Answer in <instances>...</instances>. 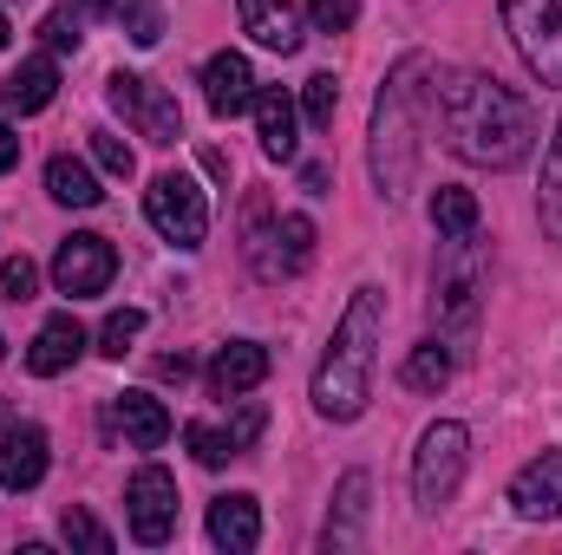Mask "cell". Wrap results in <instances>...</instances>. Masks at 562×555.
I'll return each mask as SVG.
<instances>
[{"label":"cell","instance_id":"obj_1","mask_svg":"<svg viewBox=\"0 0 562 555\" xmlns=\"http://www.w3.org/2000/svg\"><path fill=\"white\" fill-rule=\"evenodd\" d=\"M438 125L464 163L517 170L537 144V105L517 86H504L497 72L458 66V72H438Z\"/></svg>","mask_w":562,"mask_h":555},{"label":"cell","instance_id":"obj_2","mask_svg":"<svg viewBox=\"0 0 562 555\" xmlns=\"http://www.w3.org/2000/svg\"><path fill=\"white\" fill-rule=\"evenodd\" d=\"M380 340H386V287H353L321 366H314V412L347 424L367 412L373 373H380Z\"/></svg>","mask_w":562,"mask_h":555},{"label":"cell","instance_id":"obj_3","mask_svg":"<svg viewBox=\"0 0 562 555\" xmlns=\"http://www.w3.org/2000/svg\"><path fill=\"white\" fill-rule=\"evenodd\" d=\"M419 72H425V59L406 53V59L386 72L380 99H373V144H367V163H373V190H380L386 203H400V196L413 190V177H419V125H413Z\"/></svg>","mask_w":562,"mask_h":555},{"label":"cell","instance_id":"obj_4","mask_svg":"<svg viewBox=\"0 0 562 555\" xmlns=\"http://www.w3.org/2000/svg\"><path fill=\"white\" fill-rule=\"evenodd\" d=\"M464 464H471V431L458 418H438L419 438V451H413V503H419L425 517H438L458 497Z\"/></svg>","mask_w":562,"mask_h":555},{"label":"cell","instance_id":"obj_5","mask_svg":"<svg viewBox=\"0 0 562 555\" xmlns=\"http://www.w3.org/2000/svg\"><path fill=\"white\" fill-rule=\"evenodd\" d=\"M497 13L517 59L537 72V86L562 92V0H497Z\"/></svg>","mask_w":562,"mask_h":555},{"label":"cell","instance_id":"obj_6","mask_svg":"<svg viewBox=\"0 0 562 555\" xmlns=\"http://www.w3.org/2000/svg\"><path fill=\"white\" fill-rule=\"evenodd\" d=\"M144 216H150V229H157L164 242H177V249H203V236H210V203H203L196 177H183V170L150 177Z\"/></svg>","mask_w":562,"mask_h":555},{"label":"cell","instance_id":"obj_7","mask_svg":"<svg viewBox=\"0 0 562 555\" xmlns=\"http://www.w3.org/2000/svg\"><path fill=\"white\" fill-rule=\"evenodd\" d=\"M243 249H249L256 281H294L314 262V223H307V216H262V209H256Z\"/></svg>","mask_w":562,"mask_h":555},{"label":"cell","instance_id":"obj_8","mask_svg":"<svg viewBox=\"0 0 562 555\" xmlns=\"http://www.w3.org/2000/svg\"><path fill=\"white\" fill-rule=\"evenodd\" d=\"M105 99H112V112H119L125 125H138V138H150V144H177L183 138V112H177V99H170L164 86L138 79V72H112V79H105Z\"/></svg>","mask_w":562,"mask_h":555},{"label":"cell","instance_id":"obj_9","mask_svg":"<svg viewBox=\"0 0 562 555\" xmlns=\"http://www.w3.org/2000/svg\"><path fill=\"white\" fill-rule=\"evenodd\" d=\"M125 510H132V536L144 550L170 543V530H177V477L164 464H144L138 477L125 484Z\"/></svg>","mask_w":562,"mask_h":555},{"label":"cell","instance_id":"obj_10","mask_svg":"<svg viewBox=\"0 0 562 555\" xmlns=\"http://www.w3.org/2000/svg\"><path fill=\"white\" fill-rule=\"evenodd\" d=\"M119 275V249L105 242V236H66L59 242V256H53V287L59 294H105Z\"/></svg>","mask_w":562,"mask_h":555},{"label":"cell","instance_id":"obj_11","mask_svg":"<svg viewBox=\"0 0 562 555\" xmlns=\"http://www.w3.org/2000/svg\"><path fill=\"white\" fill-rule=\"evenodd\" d=\"M256 438H262V406H243L229 424H203V418H196V424H183L190 457H196V464H210V471H223L229 457H243Z\"/></svg>","mask_w":562,"mask_h":555},{"label":"cell","instance_id":"obj_12","mask_svg":"<svg viewBox=\"0 0 562 555\" xmlns=\"http://www.w3.org/2000/svg\"><path fill=\"white\" fill-rule=\"evenodd\" d=\"M510 503H517L524 523H557L562 517V451L530 457V464L510 477Z\"/></svg>","mask_w":562,"mask_h":555},{"label":"cell","instance_id":"obj_13","mask_svg":"<svg viewBox=\"0 0 562 555\" xmlns=\"http://www.w3.org/2000/svg\"><path fill=\"white\" fill-rule=\"evenodd\" d=\"M53 464V444L40 424H7L0 431V490H33Z\"/></svg>","mask_w":562,"mask_h":555},{"label":"cell","instance_id":"obj_14","mask_svg":"<svg viewBox=\"0 0 562 555\" xmlns=\"http://www.w3.org/2000/svg\"><path fill=\"white\" fill-rule=\"evenodd\" d=\"M256 66L243 59V53H216L210 66H203V99H210V112L216 118H236V112H249L256 105Z\"/></svg>","mask_w":562,"mask_h":555},{"label":"cell","instance_id":"obj_15","mask_svg":"<svg viewBox=\"0 0 562 555\" xmlns=\"http://www.w3.org/2000/svg\"><path fill=\"white\" fill-rule=\"evenodd\" d=\"M269 380V347L262 340H229V347H216V360H210V393L216 399H243V393H256Z\"/></svg>","mask_w":562,"mask_h":555},{"label":"cell","instance_id":"obj_16","mask_svg":"<svg viewBox=\"0 0 562 555\" xmlns=\"http://www.w3.org/2000/svg\"><path fill=\"white\" fill-rule=\"evenodd\" d=\"M210 543L229 555H249L262 543V503L249 497V490H229V497H216L210 503Z\"/></svg>","mask_w":562,"mask_h":555},{"label":"cell","instance_id":"obj_17","mask_svg":"<svg viewBox=\"0 0 562 555\" xmlns=\"http://www.w3.org/2000/svg\"><path fill=\"white\" fill-rule=\"evenodd\" d=\"M367 497H373V477L367 471H347L340 477V497H334V517H327V536H321L327 550H360L367 543V517H373Z\"/></svg>","mask_w":562,"mask_h":555},{"label":"cell","instance_id":"obj_18","mask_svg":"<svg viewBox=\"0 0 562 555\" xmlns=\"http://www.w3.org/2000/svg\"><path fill=\"white\" fill-rule=\"evenodd\" d=\"M86 353V327L72 320V314H53L40 333H33V347H26V373H40V380H59L72 360Z\"/></svg>","mask_w":562,"mask_h":555},{"label":"cell","instance_id":"obj_19","mask_svg":"<svg viewBox=\"0 0 562 555\" xmlns=\"http://www.w3.org/2000/svg\"><path fill=\"white\" fill-rule=\"evenodd\" d=\"M53 92H59V66L40 53V59H20L7 79H0V112H46L53 105Z\"/></svg>","mask_w":562,"mask_h":555},{"label":"cell","instance_id":"obj_20","mask_svg":"<svg viewBox=\"0 0 562 555\" xmlns=\"http://www.w3.org/2000/svg\"><path fill=\"white\" fill-rule=\"evenodd\" d=\"M249 112H256V132H262V150H269L276 163H288V157L301 150V138H294V132H301V112H294V99H288L281 86H262Z\"/></svg>","mask_w":562,"mask_h":555},{"label":"cell","instance_id":"obj_21","mask_svg":"<svg viewBox=\"0 0 562 555\" xmlns=\"http://www.w3.org/2000/svg\"><path fill=\"white\" fill-rule=\"evenodd\" d=\"M236 13H243V33H256V46H269V53L301 46V13L288 0H236Z\"/></svg>","mask_w":562,"mask_h":555},{"label":"cell","instance_id":"obj_22","mask_svg":"<svg viewBox=\"0 0 562 555\" xmlns=\"http://www.w3.org/2000/svg\"><path fill=\"white\" fill-rule=\"evenodd\" d=\"M112 418H119V431L138 444V451H157V444H170V412H164V399H150V393H125L119 406H112Z\"/></svg>","mask_w":562,"mask_h":555},{"label":"cell","instance_id":"obj_23","mask_svg":"<svg viewBox=\"0 0 562 555\" xmlns=\"http://www.w3.org/2000/svg\"><path fill=\"white\" fill-rule=\"evenodd\" d=\"M46 196L53 203H66V209H99V177H92V163H79V157H53L46 163Z\"/></svg>","mask_w":562,"mask_h":555},{"label":"cell","instance_id":"obj_24","mask_svg":"<svg viewBox=\"0 0 562 555\" xmlns=\"http://www.w3.org/2000/svg\"><path fill=\"white\" fill-rule=\"evenodd\" d=\"M431 229H438L445 242H471V236H477V196L458 190V183L431 190Z\"/></svg>","mask_w":562,"mask_h":555},{"label":"cell","instance_id":"obj_25","mask_svg":"<svg viewBox=\"0 0 562 555\" xmlns=\"http://www.w3.org/2000/svg\"><path fill=\"white\" fill-rule=\"evenodd\" d=\"M537 216H543V236L562 242V125L550 150H543V190H537Z\"/></svg>","mask_w":562,"mask_h":555},{"label":"cell","instance_id":"obj_26","mask_svg":"<svg viewBox=\"0 0 562 555\" xmlns=\"http://www.w3.org/2000/svg\"><path fill=\"white\" fill-rule=\"evenodd\" d=\"M400 380H406L413 393H438V386L451 380V353H445L438 340H425V347H413V353H406V366H400Z\"/></svg>","mask_w":562,"mask_h":555},{"label":"cell","instance_id":"obj_27","mask_svg":"<svg viewBox=\"0 0 562 555\" xmlns=\"http://www.w3.org/2000/svg\"><path fill=\"white\" fill-rule=\"evenodd\" d=\"M59 536H66L72 550H86V555H112V530H105L92 510H79V503L59 517Z\"/></svg>","mask_w":562,"mask_h":555},{"label":"cell","instance_id":"obj_28","mask_svg":"<svg viewBox=\"0 0 562 555\" xmlns=\"http://www.w3.org/2000/svg\"><path fill=\"white\" fill-rule=\"evenodd\" d=\"M334 112H340V86H334V72H314V79L301 86V118H307L314 132H327Z\"/></svg>","mask_w":562,"mask_h":555},{"label":"cell","instance_id":"obj_29","mask_svg":"<svg viewBox=\"0 0 562 555\" xmlns=\"http://www.w3.org/2000/svg\"><path fill=\"white\" fill-rule=\"evenodd\" d=\"M112 20H125V33L138 46H157L164 39V7L157 0H112Z\"/></svg>","mask_w":562,"mask_h":555},{"label":"cell","instance_id":"obj_30","mask_svg":"<svg viewBox=\"0 0 562 555\" xmlns=\"http://www.w3.org/2000/svg\"><path fill=\"white\" fill-rule=\"evenodd\" d=\"M144 333V307H119V314H105V327H99V353L105 360H125V347Z\"/></svg>","mask_w":562,"mask_h":555},{"label":"cell","instance_id":"obj_31","mask_svg":"<svg viewBox=\"0 0 562 555\" xmlns=\"http://www.w3.org/2000/svg\"><path fill=\"white\" fill-rule=\"evenodd\" d=\"M79 26H86V13H79V7H53V13L40 20V39H46L53 53H79V39H86Z\"/></svg>","mask_w":562,"mask_h":555},{"label":"cell","instance_id":"obj_32","mask_svg":"<svg viewBox=\"0 0 562 555\" xmlns=\"http://www.w3.org/2000/svg\"><path fill=\"white\" fill-rule=\"evenodd\" d=\"M92 163H99L105 177H132V170H138L132 144L119 138V132H92Z\"/></svg>","mask_w":562,"mask_h":555},{"label":"cell","instance_id":"obj_33","mask_svg":"<svg viewBox=\"0 0 562 555\" xmlns=\"http://www.w3.org/2000/svg\"><path fill=\"white\" fill-rule=\"evenodd\" d=\"M33 287H40V269H33L26 256H7V262H0V294H7L13 307L33 301Z\"/></svg>","mask_w":562,"mask_h":555},{"label":"cell","instance_id":"obj_34","mask_svg":"<svg viewBox=\"0 0 562 555\" xmlns=\"http://www.w3.org/2000/svg\"><path fill=\"white\" fill-rule=\"evenodd\" d=\"M307 20H314V33H347L360 20V0H314Z\"/></svg>","mask_w":562,"mask_h":555},{"label":"cell","instance_id":"obj_35","mask_svg":"<svg viewBox=\"0 0 562 555\" xmlns=\"http://www.w3.org/2000/svg\"><path fill=\"white\" fill-rule=\"evenodd\" d=\"M13 163H20V138H13V132H7V125H0V177H7V170H13Z\"/></svg>","mask_w":562,"mask_h":555},{"label":"cell","instance_id":"obj_36","mask_svg":"<svg viewBox=\"0 0 562 555\" xmlns=\"http://www.w3.org/2000/svg\"><path fill=\"white\" fill-rule=\"evenodd\" d=\"M157 373H164V380H190V360H183V353H170V360H157Z\"/></svg>","mask_w":562,"mask_h":555},{"label":"cell","instance_id":"obj_37","mask_svg":"<svg viewBox=\"0 0 562 555\" xmlns=\"http://www.w3.org/2000/svg\"><path fill=\"white\" fill-rule=\"evenodd\" d=\"M86 7H92V13H112V0H86Z\"/></svg>","mask_w":562,"mask_h":555},{"label":"cell","instance_id":"obj_38","mask_svg":"<svg viewBox=\"0 0 562 555\" xmlns=\"http://www.w3.org/2000/svg\"><path fill=\"white\" fill-rule=\"evenodd\" d=\"M0 53H7V13H0Z\"/></svg>","mask_w":562,"mask_h":555},{"label":"cell","instance_id":"obj_39","mask_svg":"<svg viewBox=\"0 0 562 555\" xmlns=\"http://www.w3.org/2000/svg\"><path fill=\"white\" fill-rule=\"evenodd\" d=\"M7 424H13V418H7V399H0V431H7Z\"/></svg>","mask_w":562,"mask_h":555},{"label":"cell","instance_id":"obj_40","mask_svg":"<svg viewBox=\"0 0 562 555\" xmlns=\"http://www.w3.org/2000/svg\"><path fill=\"white\" fill-rule=\"evenodd\" d=\"M0 360H7V340H0Z\"/></svg>","mask_w":562,"mask_h":555}]
</instances>
